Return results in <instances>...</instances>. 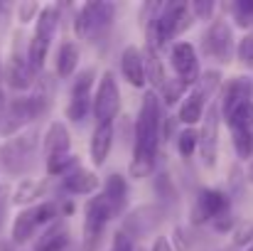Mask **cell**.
<instances>
[{"instance_id": "33", "label": "cell", "mask_w": 253, "mask_h": 251, "mask_svg": "<svg viewBox=\"0 0 253 251\" xmlns=\"http://www.w3.org/2000/svg\"><path fill=\"white\" fill-rule=\"evenodd\" d=\"M91 84H93V69L79 72V77L74 79V86H72V96H91Z\"/></svg>"}, {"instance_id": "7", "label": "cell", "mask_w": 253, "mask_h": 251, "mask_svg": "<svg viewBox=\"0 0 253 251\" xmlns=\"http://www.w3.org/2000/svg\"><path fill=\"white\" fill-rule=\"evenodd\" d=\"M32 151H35V136H30V133L17 136V138H12L10 143L2 146V151H0V155H2L0 163H2V167H5L10 175H20V172H25L27 165H30Z\"/></svg>"}, {"instance_id": "31", "label": "cell", "mask_w": 253, "mask_h": 251, "mask_svg": "<svg viewBox=\"0 0 253 251\" xmlns=\"http://www.w3.org/2000/svg\"><path fill=\"white\" fill-rule=\"evenodd\" d=\"M236 57H239V62H241L246 69H251L253 72V35H246V37L239 40Z\"/></svg>"}, {"instance_id": "16", "label": "cell", "mask_w": 253, "mask_h": 251, "mask_svg": "<svg viewBox=\"0 0 253 251\" xmlns=\"http://www.w3.org/2000/svg\"><path fill=\"white\" fill-rule=\"evenodd\" d=\"M69 146H72V138H69L67 126L62 121H54L47 128V136H44V153H47V158L69 153Z\"/></svg>"}, {"instance_id": "40", "label": "cell", "mask_w": 253, "mask_h": 251, "mask_svg": "<svg viewBox=\"0 0 253 251\" xmlns=\"http://www.w3.org/2000/svg\"><path fill=\"white\" fill-rule=\"evenodd\" d=\"M174 242H177V249L179 251L189 249V244L184 242V229H182V227H177V229H174Z\"/></svg>"}, {"instance_id": "36", "label": "cell", "mask_w": 253, "mask_h": 251, "mask_svg": "<svg viewBox=\"0 0 253 251\" xmlns=\"http://www.w3.org/2000/svg\"><path fill=\"white\" fill-rule=\"evenodd\" d=\"M35 217H37V224H47L57 217V207L52 202H44V204L35 207Z\"/></svg>"}, {"instance_id": "34", "label": "cell", "mask_w": 253, "mask_h": 251, "mask_svg": "<svg viewBox=\"0 0 253 251\" xmlns=\"http://www.w3.org/2000/svg\"><path fill=\"white\" fill-rule=\"evenodd\" d=\"M219 82H221V74H219V72H207V74H199V82H197V84H199V89H197V91H199L202 96H207V94H211V91L219 86Z\"/></svg>"}, {"instance_id": "18", "label": "cell", "mask_w": 253, "mask_h": 251, "mask_svg": "<svg viewBox=\"0 0 253 251\" xmlns=\"http://www.w3.org/2000/svg\"><path fill=\"white\" fill-rule=\"evenodd\" d=\"M35 229H37L35 207L22 209V212L15 217V222H12V244H27V242L32 239Z\"/></svg>"}, {"instance_id": "29", "label": "cell", "mask_w": 253, "mask_h": 251, "mask_svg": "<svg viewBox=\"0 0 253 251\" xmlns=\"http://www.w3.org/2000/svg\"><path fill=\"white\" fill-rule=\"evenodd\" d=\"M88 108H91V96H72V101L67 106V118L69 121H84Z\"/></svg>"}, {"instance_id": "22", "label": "cell", "mask_w": 253, "mask_h": 251, "mask_svg": "<svg viewBox=\"0 0 253 251\" xmlns=\"http://www.w3.org/2000/svg\"><path fill=\"white\" fill-rule=\"evenodd\" d=\"M79 64V47L74 42H64L57 52V74L59 77H72Z\"/></svg>"}, {"instance_id": "13", "label": "cell", "mask_w": 253, "mask_h": 251, "mask_svg": "<svg viewBox=\"0 0 253 251\" xmlns=\"http://www.w3.org/2000/svg\"><path fill=\"white\" fill-rule=\"evenodd\" d=\"M111 146H113V123H96L91 143H88L93 165H103L106 163V158L111 153Z\"/></svg>"}, {"instance_id": "43", "label": "cell", "mask_w": 253, "mask_h": 251, "mask_svg": "<svg viewBox=\"0 0 253 251\" xmlns=\"http://www.w3.org/2000/svg\"><path fill=\"white\" fill-rule=\"evenodd\" d=\"M246 180H249V182H253V160L249 163V172H246Z\"/></svg>"}, {"instance_id": "12", "label": "cell", "mask_w": 253, "mask_h": 251, "mask_svg": "<svg viewBox=\"0 0 253 251\" xmlns=\"http://www.w3.org/2000/svg\"><path fill=\"white\" fill-rule=\"evenodd\" d=\"M121 72L126 77V82L135 89L145 86V67H143V52L138 47H126L121 54Z\"/></svg>"}, {"instance_id": "25", "label": "cell", "mask_w": 253, "mask_h": 251, "mask_svg": "<svg viewBox=\"0 0 253 251\" xmlns=\"http://www.w3.org/2000/svg\"><path fill=\"white\" fill-rule=\"evenodd\" d=\"M47 52H49V45H47V42H42V40H37V37H32V40H30V50H27V64H30V69H32V72L44 67Z\"/></svg>"}, {"instance_id": "38", "label": "cell", "mask_w": 253, "mask_h": 251, "mask_svg": "<svg viewBox=\"0 0 253 251\" xmlns=\"http://www.w3.org/2000/svg\"><path fill=\"white\" fill-rule=\"evenodd\" d=\"M253 239V224H241L236 232H234V244H239V247H244V244H249Z\"/></svg>"}, {"instance_id": "41", "label": "cell", "mask_w": 253, "mask_h": 251, "mask_svg": "<svg viewBox=\"0 0 253 251\" xmlns=\"http://www.w3.org/2000/svg\"><path fill=\"white\" fill-rule=\"evenodd\" d=\"M153 251H174V249H172L169 239H165V237H158V239H155V244H153Z\"/></svg>"}, {"instance_id": "21", "label": "cell", "mask_w": 253, "mask_h": 251, "mask_svg": "<svg viewBox=\"0 0 253 251\" xmlns=\"http://www.w3.org/2000/svg\"><path fill=\"white\" fill-rule=\"evenodd\" d=\"M57 22H59V7H52V5L42 7V10H40V17H37L35 37L49 45V40H52L54 32H57Z\"/></svg>"}, {"instance_id": "5", "label": "cell", "mask_w": 253, "mask_h": 251, "mask_svg": "<svg viewBox=\"0 0 253 251\" xmlns=\"http://www.w3.org/2000/svg\"><path fill=\"white\" fill-rule=\"evenodd\" d=\"M121 108V89L116 84L113 72H103L96 96H93V116L98 123H113V118L118 116Z\"/></svg>"}, {"instance_id": "10", "label": "cell", "mask_w": 253, "mask_h": 251, "mask_svg": "<svg viewBox=\"0 0 253 251\" xmlns=\"http://www.w3.org/2000/svg\"><path fill=\"white\" fill-rule=\"evenodd\" d=\"M172 67L177 72V79L189 86V84L199 82V59H197V52L189 42H177L172 47Z\"/></svg>"}, {"instance_id": "30", "label": "cell", "mask_w": 253, "mask_h": 251, "mask_svg": "<svg viewBox=\"0 0 253 251\" xmlns=\"http://www.w3.org/2000/svg\"><path fill=\"white\" fill-rule=\"evenodd\" d=\"M160 91H163V99H165V103L172 106V103H177L179 99H184V91H187V86L179 82V79H169L160 86Z\"/></svg>"}, {"instance_id": "32", "label": "cell", "mask_w": 253, "mask_h": 251, "mask_svg": "<svg viewBox=\"0 0 253 251\" xmlns=\"http://www.w3.org/2000/svg\"><path fill=\"white\" fill-rule=\"evenodd\" d=\"M234 10V17L241 27H249L253 22V0H241V2H234L231 5Z\"/></svg>"}, {"instance_id": "19", "label": "cell", "mask_w": 253, "mask_h": 251, "mask_svg": "<svg viewBox=\"0 0 253 251\" xmlns=\"http://www.w3.org/2000/svg\"><path fill=\"white\" fill-rule=\"evenodd\" d=\"M143 67H145V84L150 82L155 89H160L163 84L168 82L165 69H163V62L158 57V50H153L148 45H145V52H143Z\"/></svg>"}, {"instance_id": "28", "label": "cell", "mask_w": 253, "mask_h": 251, "mask_svg": "<svg viewBox=\"0 0 253 251\" xmlns=\"http://www.w3.org/2000/svg\"><path fill=\"white\" fill-rule=\"evenodd\" d=\"M197 146H199V133L194 128H187L177 136V151H179L182 158H189L197 151Z\"/></svg>"}, {"instance_id": "46", "label": "cell", "mask_w": 253, "mask_h": 251, "mask_svg": "<svg viewBox=\"0 0 253 251\" xmlns=\"http://www.w3.org/2000/svg\"><path fill=\"white\" fill-rule=\"evenodd\" d=\"M0 74H2V67H0Z\"/></svg>"}, {"instance_id": "4", "label": "cell", "mask_w": 253, "mask_h": 251, "mask_svg": "<svg viewBox=\"0 0 253 251\" xmlns=\"http://www.w3.org/2000/svg\"><path fill=\"white\" fill-rule=\"evenodd\" d=\"M192 12L187 7V2H169L163 5L160 15H155V32H158V42L160 47L168 45V40H172L174 35L184 32L192 25Z\"/></svg>"}, {"instance_id": "1", "label": "cell", "mask_w": 253, "mask_h": 251, "mask_svg": "<svg viewBox=\"0 0 253 251\" xmlns=\"http://www.w3.org/2000/svg\"><path fill=\"white\" fill-rule=\"evenodd\" d=\"M163 131V113H160V99L158 94L148 91L140 101L138 121H135V141H133V160H130V177L143 180L153 172V163L158 155Z\"/></svg>"}, {"instance_id": "24", "label": "cell", "mask_w": 253, "mask_h": 251, "mask_svg": "<svg viewBox=\"0 0 253 251\" xmlns=\"http://www.w3.org/2000/svg\"><path fill=\"white\" fill-rule=\"evenodd\" d=\"M231 133H234V148H236L239 158H244V160L253 158V133H251V128H231Z\"/></svg>"}, {"instance_id": "3", "label": "cell", "mask_w": 253, "mask_h": 251, "mask_svg": "<svg viewBox=\"0 0 253 251\" xmlns=\"http://www.w3.org/2000/svg\"><path fill=\"white\" fill-rule=\"evenodd\" d=\"M113 15H116V5H108V2H86L84 7L79 10L77 20H74V30L84 40H96V37H101L111 27Z\"/></svg>"}, {"instance_id": "26", "label": "cell", "mask_w": 253, "mask_h": 251, "mask_svg": "<svg viewBox=\"0 0 253 251\" xmlns=\"http://www.w3.org/2000/svg\"><path fill=\"white\" fill-rule=\"evenodd\" d=\"M42 190H44V182H35V180H22L20 182V187L15 190V202L17 204H27V202H32L35 197H40L42 195Z\"/></svg>"}, {"instance_id": "27", "label": "cell", "mask_w": 253, "mask_h": 251, "mask_svg": "<svg viewBox=\"0 0 253 251\" xmlns=\"http://www.w3.org/2000/svg\"><path fill=\"white\" fill-rule=\"evenodd\" d=\"M72 167H77V155H72V153L47 158V172H49V175H62V177H64Z\"/></svg>"}, {"instance_id": "11", "label": "cell", "mask_w": 253, "mask_h": 251, "mask_svg": "<svg viewBox=\"0 0 253 251\" xmlns=\"http://www.w3.org/2000/svg\"><path fill=\"white\" fill-rule=\"evenodd\" d=\"M251 91H253L251 79H246V77H236V79H231V82L224 86L221 103H219V116L226 118L239 103L251 101Z\"/></svg>"}, {"instance_id": "2", "label": "cell", "mask_w": 253, "mask_h": 251, "mask_svg": "<svg viewBox=\"0 0 253 251\" xmlns=\"http://www.w3.org/2000/svg\"><path fill=\"white\" fill-rule=\"evenodd\" d=\"M113 209L108 207L103 195H96L86 202L84 207V242H82V251H96L101 244L103 229L108 224V219H113Z\"/></svg>"}, {"instance_id": "9", "label": "cell", "mask_w": 253, "mask_h": 251, "mask_svg": "<svg viewBox=\"0 0 253 251\" xmlns=\"http://www.w3.org/2000/svg\"><path fill=\"white\" fill-rule=\"evenodd\" d=\"M202 45H204V52L219 62H229L231 59V50H234V35H231V27L224 22V20H214L209 25V30L204 32L202 37Z\"/></svg>"}, {"instance_id": "23", "label": "cell", "mask_w": 253, "mask_h": 251, "mask_svg": "<svg viewBox=\"0 0 253 251\" xmlns=\"http://www.w3.org/2000/svg\"><path fill=\"white\" fill-rule=\"evenodd\" d=\"M224 121H226L231 128H251L253 126V101L239 103Z\"/></svg>"}, {"instance_id": "45", "label": "cell", "mask_w": 253, "mask_h": 251, "mask_svg": "<svg viewBox=\"0 0 253 251\" xmlns=\"http://www.w3.org/2000/svg\"><path fill=\"white\" fill-rule=\"evenodd\" d=\"M135 251H145V249H135Z\"/></svg>"}, {"instance_id": "39", "label": "cell", "mask_w": 253, "mask_h": 251, "mask_svg": "<svg viewBox=\"0 0 253 251\" xmlns=\"http://www.w3.org/2000/svg\"><path fill=\"white\" fill-rule=\"evenodd\" d=\"M37 10H40L37 2H22V5H20V22H30Z\"/></svg>"}, {"instance_id": "14", "label": "cell", "mask_w": 253, "mask_h": 251, "mask_svg": "<svg viewBox=\"0 0 253 251\" xmlns=\"http://www.w3.org/2000/svg\"><path fill=\"white\" fill-rule=\"evenodd\" d=\"M96 187H98V175L82 165H77L64 175V190L72 195H91Z\"/></svg>"}, {"instance_id": "8", "label": "cell", "mask_w": 253, "mask_h": 251, "mask_svg": "<svg viewBox=\"0 0 253 251\" xmlns=\"http://www.w3.org/2000/svg\"><path fill=\"white\" fill-rule=\"evenodd\" d=\"M204 118V126L199 131V148H202V158H204V165L214 167L216 165V155H219V103L211 101L209 103V111L202 116Z\"/></svg>"}, {"instance_id": "35", "label": "cell", "mask_w": 253, "mask_h": 251, "mask_svg": "<svg viewBox=\"0 0 253 251\" xmlns=\"http://www.w3.org/2000/svg\"><path fill=\"white\" fill-rule=\"evenodd\" d=\"M111 251H135V247H133V239L128 237V232L118 229V232L113 234V244H111Z\"/></svg>"}, {"instance_id": "6", "label": "cell", "mask_w": 253, "mask_h": 251, "mask_svg": "<svg viewBox=\"0 0 253 251\" xmlns=\"http://www.w3.org/2000/svg\"><path fill=\"white\" fill-rule=\"evenodd\" d=\"M229 214V197L221 190H202L194 207H192V224H204L214 222L219 217Z\"/></svg>"}, {"instance_id": "17", "label": "cell", "mask_w": 253, "mask_h": 251, "mask_svg": "<svg viewBox=\"0 0 253 251\" xmlns=\"http://www.w3.org/2000/svg\"><path fill=\"white\" fill-rule=\"evenodd\" d=\"M202 116H204V96L194 89L189 96H184V101H182V106H179V111H177V121H179V123H187V126L192 128Z\"/></svg>"}, {"instance_id": "44", "label": "cell", "mask_w": 253, "mask_h": 251, "mask_svg": "<svg viewBox=\"0 0 253 251\" xmlns=\"http://www.w3.org/2000/svg\"><path fill=\"white\" fill-rule=\"evenodd\" d=\"M246 251H253V247H249V249H246Z\"/></svg>"}, {"instance_id": "20", "label": "cell", "mask_w": 253, "mask_h": 251, "mask_svg": "<svg viewBox=\"0 0 253 251\" xmlns=\"http://www.w3.org/2000/svg\"><path fill=\"white\" fill-rule=\"evenodd\" d=\"M7 84L12 86V89H30L32 86V69H30V64L20 57V54H15L12 59H10V67H7Z\"/></svg>"}, {"instance_id": "37", "label": "cell", "mask_w": 253, "mask_h": 251, "mask_svg": "<svg viewBox=\"0 0 253 251\" xmlns=\"http://www.w3.org/2000/svg\"><path fill=\"white\" fill-rule=\"evenodd\" d=\"M189 7V12H192V17L197 15V17H209L211 15V10H214V2H209V0H194V2H189L187 5Z\"/></svg>"}, {"instance_id": "42", "label": "cell", "mask_w": 253, "mask_h": 251, "mask_svg": "<svg viewBox=\"0 0 253 251\" xmlns=\"http://www.w3.org/2000/svg\"><path fill=\"white\" fill-rule=\"evenodd\" d=\"M7 108V101H5V94H2V89H0V113Z\"/></svg>"}, {"instance_id": "15", "label": "cell", "mask_w": 253, "mask_h": 251, "mask_svg": "<svg viewBox=\"0 0 253 251\" xmlns=\"http://www.w3.org/2000/svg\"><path fill=\"white\" fill-rule=\"evenodd\" d=\"M101 195L106 197L108 207H111L113 214L118 217V214L123 212V207H126V195H128V182H126V177L118 175V172L108 175L106 182H103V192H101Z\"/></svg>"}]
</instances>
